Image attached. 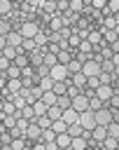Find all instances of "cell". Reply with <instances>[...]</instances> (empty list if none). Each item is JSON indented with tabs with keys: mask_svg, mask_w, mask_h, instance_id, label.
Listing matches in <instances>:
<instances>
[{
	"mask_svg": "<svg viewBox=\"0 0 119 150\" xmlns=\"http://www.w3.org/2000/svg\"><path fill=\"white\" fill-rule=\"evenodd\" d=\"M44 56H47V49L44 47H35L33 52H28V61H30V66H42L44 63Z\"/></svg>",
	"mask_w": 119,
	"mask_h": 150,
	"instance_id": "obj_1",
	"label": "cell"
},
{
	"mask_svg": "<svg viewBox=\"0 0 119 150\" xmlns=\"http://www.w3.org/2000/svg\"><path fill=\"white\" fill-rule=\"evenodd\" d=\"M68 75H70V73H68V68H65L63 63L56 61L54 66H49V77H51V80H65Z\"/></svg>",
	"mask_w": 119,
	"mask_h": 150,
	"instance_id": "obj_2",
	"label": "cell"
},
{
	"mask_svg": "<svg viewBox=\"0 0 119 150\" xmlns=\"http://www.w3.org/2000/svg\"><path fill=\"white\" fill-rule=\"evenodd\" d=\"M77 122L84 127V129H93V124H96V117H93V110L91 108H86V110H82L79 112V117H77Z\"/></svg>",
	"mask_w": 119,
	"mask_h": 150,
	"instance_id": "obj_3",
	"label": "cell"
},
{
	"mask_svg": "<svg viewBox=\"0 0 119 150\" xmlns=\"http://www.w3.org/2000/svg\"><path fill=\"white\" fill-rule=\"evenodd\" d=\"M70 108H75L77 112H82V110H86V108H89V98H86V96L79 91L75 98H70Z\"/></svg>",
	"mask_w": 119,
	"mask_h": 150,
	"instance_id": "obj_4",
	"label": "cell"
},
{
	"mask_svg": "<svg viewBox=\"0 0 119 150\" xmlns=\"http://www.w3.org/2000/svg\"><path fill=\"white\" fill-rule=\"evenodd\" d=\"M82 73L89 77V75H98L100 73V63H96L93 59H86L84 63H82Z\"/></svg>",
	"mask_w": 119,
	"mask_h": 150,
	"instance_id": "obj_5",
	"label": "cell"
},
{
	"mask_svg": "<svg viewBox=\"0 0 119 150\" xmlns=\"http://www.w3.org/2000/svg\"><path fill=\"white\" fill-rule=\"evenodd\" d=\"M37 30H40V28H37V23H35V21H23V23H21V28H19V33H21L23 38H33Z\"/></svg>",
	"mask_w": 119,
	"mask_h": 150,
	"instance_id": "obj_6",
	"label": "cell"
},
{
	"mask_svg": "<svg viewBox=\"0 0 119 150\" xmlns=\"http://www.w3.org/2000/svg\"><path fill=\"white\" fill-rule=\"evenodd\" d=\"M47 26H49V30H61V28H63V14H61V12H54V14L49 16V23H47Z\"/></svg>",
	"mask_w": 119,
	"mask_h": 150,
	"instance_id": "obj_7",
	"label": "cell"
},
{
	"mask_svg": "<svg viewBox=\"0 0 119 150\" xmlns=\"http://www.w3.org/2000/svg\"><path fill=\"white\" fill-rule=\"evenodd\" d=\"M119 40V28H103V42L105 45H112Z\"/></svg>",
	"mask_w": 119,
	"mask_h": 150,
	"instance_id": "obj_8",
	"label": "cell"
},
{
	"mask_svg": "<svg viewBox=\"0 0 119 150\" xmlns=\"http://www.w3.org/2000/svg\"><path fill=\"white\" fill-rule=\"evenodd\" d=\"M112 94H117V91H114L110 84H98V87H96V96H98L100 101H107Z\"/></svg>",
	"mask_w": 119,
	"mask_h": 150,
	"instance_id": "obj_9",
	"label": "cell"
},
{
	"mask_svg": "<svg viewBox=\"0 0 119 150\" xmlns=\"http://www.w3.org/2000/svg\"><path fill=\"white\" fill-rule=\"evenodd\" d=\"M93 117H96V124H107V122L112 120V115H110L107 108H98V110H93Z\"/></svg>",
	"mask_w": 119,
	"mask_h": 150,
	"instance_id": "obj_10",
	"label": "cell"
},
{
	"mask_svg": "<svg viewBox=\"0 0 119 150\" xmlns=\"http://www.w3.org/2000/svg\"><path fill=\"white\" fill-rule=\"evenodd\" d=\"M77 117H79V112L75 110V108H63V115H61V120L65 122V124H70V122H77Z\"/></svg>",
	"mask_w": 119,
	"mask_h": 150,
	"instance_id": "obj_11",
	"label": "cell"
},
{
	"mask_svg": "<svg viewBox=\"0 0 119 150\" xmlns=\"http://www.w3.org/2000/svg\"><path fill=\"white\" fill-rule=\"evenodd\" d=\"M5 38H7V45H12V47H21V40H23V35H21L19 30H9Z\"/></svg>",
	"mask_w": 119,
	"mask_h": 150,
	"instance_id": "obj_12",
	"label": "cell"
},
{
	"mask_svg": "<svg viewBox=\"0 0 119 150\" xmlns=\"http://www.w3.org/2000/svg\"><path fill=\"white\" fill-rule=\"evenodd\" d=\"M40 134H42V129H40V124L33 120V122H28V127H26V136L28 138H40Z\"/></svg>",
	"mask_w": 119,
	"mask_h": 150,
	"instance_id": "obj_13",
	"label": "cell"
},
{
	"mask_svg": "<svg viewBox=\"0 0 119 150\" xmlns=\"http://www.w3.org/2000/svg\"><path fill=\"white\" fill-rule=\"evenodd\" d=\"M54 141H56V145H58V148H70V141H72V138H70V134H68V131H61V134H56V138H54Z\"/></svg>",
	"mask_w": 119,
	"mask_h": 150,
	"instance_id": "obj_14",
	"label": "cell"
},
{
	"mask_svg": "<svg viewBox=\"0 0 119 150\" xmlns=\"http://www.w3.org/2000/svg\"><path fill=\"white\" fill-rule=\"evenodd\" d=\"M103 26H105V28H119V12L105 16V19H103Z\"/></svg>",
	"mask_w": 119,
	"mask_h": 150,
	"instance_id": "obj_15",
	"label": "cell"
},
{
	"mask_svg": "<svg viewBox=\"0 0 119 150\" xmlns=\"http://www.w3.org/2000/svg\"><path fill=\"white\" fill-rule=\"evenodd\" d=\"M47 115H49V120H58L63 115V108L58 103H51V105H47Z\"/></svg>",
	"mask_w": 119,
	"mask_h": 150,
	"instance_id": "obj_16",
	"label": "cell"
},
{
	"mask_svg": "<svg viewBox=\"0 0 119 150\" xmlns=\"http://www.w3.org/2000/svg\"><path fill=\"white\" fill-rule=\"evenodd\" d=\"M65 89H68V82H65V80H54V84H51V91H54L56 96L65 94Z\"/></svg>",
	"mask_w": 119,
	"mask_h": 150,
	"instance_id": "obj_17",
	"label": "cell"
},
{
	"mask_svg": "<svg viewBox=\"0 0 119 150\" xmlns=\"http://www.w3.org/2000/svg\"><path fill=\"white\" fill-rule=\"evenodd\" d=\"M77 52H79V54H84V56H91L93 45H91L89 40H82V42H79V47H77Z\"/></svg>",
	"mask_w": 119,
	"mask_h": 150,
	"instance_id": "obj_18",
	"label": "cell"
},
{
	"mask_svg": "<svg viewBox=\"0 0 119 150\" xmlns=\"http://www.w3.org/2000/svg\"><path fill=\"white\" fill-rule=\"evenodd\" d=\"M70 59H72V52H70V49H58V54H56V61H58V63L65 66Z\"/></svg>",
	"mask_w": 119,
	"mask_h": 150,
	"instance_id": "obj_19",
	"label": "cell"
},
{
	"mask_svg": "<svg viewBox=\"0 0 119 150\" xmlns=\"http://www.w3.org/2000/svg\"><path fill=\"white\" fill-rule=\"evenodd\" d=\"M82 129H84V127H82V124H79V122H70V124H68V129H65V131H68V134H70V138H75V136H79V134H82Z\"/></svg>",
	"mask_w": 119,
	"mask_h": 150,
	"instance_id": "obj_20",
	"label": "cell"
},
{
	"mask_svg": "<svg viewBox=\"0 0 119 150\" xmlns=\"http://www.w3.org/2000/svg\"><path fill=\"white\" fill-rule=\"evenodd\" d=\"M65 68H68V73L72 75V73H79V70H82V63H79L77 59H70V61L65 63Z\"/></svg>",
	"mask_w": 119,
	"mask_h": 150,
	"instance_id": "obj_21",
	"label": "cell"
},
{
	"mask_svg": "<svg viewBox=\"0 0 119 150\" xmlns=\"http://www.w3.org/2000/svg\"><path fill=\"white\" fill-rule=\"evenodd\" d=\"M7 89L16 94V91L21 89V77H9V80H7Z\"/></svg>",
	"mask_w": 119,
	"mask_h": 150,
	"instance_id": "obj_22",
	"label": "cell"
},
{
	"mask_svg": "<svg viewBox=\"0 0 119 150\" xmlns=\"http://www.w3.org/2000/svg\"><path fill=\"white\" fill-rule=\"evenodd\" d=\"M56 98H58V96H56V94H54L51 89H44V91H42V101H44L47 105H51V103H56Z\"/></svg>",
	"mask_w": 119,
	"mask_h": 150,
	"instance_id": "obj_23",
	"label": "cell"
},
{
	"mask_svg": "<svg viewBox=\"0 0 119 150\" xmlns=\"http://www.w3.org/2000/svg\"><path fill=\"white\" fill-rule=\"evenodd\" d=\"M35 122L40 124V129H47V127H51V120H49V115L44 112V115H35Z\"/></svg>",
	"mask_w": 119,
	"mask_h": 150,
	"instance_id": "obj_24",
	"label": "cell"
},
{
	"mask_svg": "<svg viewBox=\"0 0 119 150\" xmlns=\"http://www.w3.org/2000/svg\"><path fill=\"white\" fill-rule=\"evenodd\" d=\"M51 129H54V134H61V131H65V129H68V124L58 117V120H51Z\"/></svg>",
	"mask_w": 119,
	"mask_h": 150,
	"instance_id": "obj_25",
	"label": "cell"
},
{
	"mask_svg": "<svg viewBox=\"0 0 119 150\" xmlns=\"http://www.w3.org/2000/svg\"><path fill=\"white\" fill-rule=\"evenodd\" d=\"M86 40H89L91 45H98V42L103 40V33H100V30H89V35H86Z\"/></svg>",
	"mask_w": 119,
	"mask_h": 150,
	"instance_id": "obj_26",
	"label": "cell"
},
{
	"mask_svg": "<svg viewBox=\"0 0 119 150\" xmlns=\"http://www.w3.org/2000/svg\"><path fill=\"white\" fill-rule=\"evenodd\" d=\"M79 42H82V38H79L77 33H70V38H68V49H77Z\"/></svg>",
	"mask_w": 119,
	"mask_h": 150,
	"instance_id": "obj_27",
	"label": "cell"
},
{
	"mask_svg": "<svg viewBox=\"0 0 119 150\" xmlns=\"http://www.w3.org/2000/svg\"><path fill=\"white\" fill-rule=\"evenodd\" d=\"M40 138H42L44 143H49V141H54V138H56V134H54V129H51V127H47V129H42Z\"/></svg>",
	"mask_w": 119,
	"mask_h": 150,
	"instance_id": "obj_28",
	"label": "cell"
},
{
	"mask_svg": "<svg viewBox=\"0 0 119 150\" xmlns=\"http://www.w3.org/2000/svg\"><path fill=\"white\" fill-rule=\"evenodd\" d=\"M70 148H75V150H84V148H86V141H84L82 136H75V138L70 141Z\"/></svg>",
	"mask_w": 119,
	"mask_h": 150,
	"instance_id": "obj_29",
	"label": "cell"
},
{
	"mask_svg": "<svg viewBox=\"0 0 119 150\" xmlns=\"http://www.w3.org/2000/svg\"><path fill=\"white\" fill-rule=\"evenodd\" d=\"M35 47H37V45H35V40H33V38H23V40H21V49H26V52H33Z\"/></svg>",
	"mask_w": 119,
	"mask_h": 150,
	"instance_id": "obj_30",
	"label": "cell"
},
{
	"mask_svg": "<svg viewBox=\"0 0 119 150\" xmlns=\"http://www.w3.org/2000/svg\"><path fill=\"white\" fill-rule=\"evenodd\" d=\"M9 30H12V23H9V19H7V16H0V33H2V35H7Z\"/></svg>",
	"mask_w": 119,
	"mask_h": 150,
	"instance_id": "obj_31",
	"label": "cell"
},
{
	"mask_svg": "<svg viewBox=\"0 0 119 150\" xmlns=\"http://www.w3.org/2000/svg\"><path fill=\"white\" fill-rule=\"evenodd\" d=\"M5 73H7V77H19V75H21V68H19L16 63H9V68H7Z\"/></svg>",
	"mask_w": 119,
	"mask_h": 150,
	"instance_id": "obj_32",
	"label": "cell"
},
{
	"mask_svg": "<svg viewBox=\"0 0 119 150\" xmlns=\"http://www.w3.org/2000/svg\"><path fill=\"white\" fill-rule=\"evenodd\" d=\"M12 9V0H0V16H7Z\"/></svg>",
	"mask_w": 119,
	"mask_h": 150,
	"instance_id": "obj_33",
	"label": "cell"
},
{
	"mask_svg": "<svg viewBox=\"0 0 119 150\" xmlns=\"http://www.w3.org/2000/svg\"><path fill=\"white\" fill-rule=\"evenodd\" d=\"M44 49H47L49 54H58V49H61V45H58V42H54V40H49V42L44 45Z\"/></svg>",
	"mask_w": 119,
	"mask_h": 150,
	"instance_id": "obj_34",
	"label": "cell"
},
{
	"mask_svg": "<svg viewBox=\"0 0 119 150\" xmlns=\"http://www.w3.org/2000/svg\"><path fill=\"white\" fill-rule=\"evenodd\" d=\"M2 56H7L9 61H14V56H16V47H12V45H7V47L2 49Z\"/></svg>",
	"mask_w": 119,
	"mask_h": 150,
	"instance_id": "obj_35",
	"label": "cell"
},
{
	"mask_svg": "<svg viewBox=\"0 0 119 150\" xmlns=\"http://www.w3.org/2000/svg\"><path fill=\"white\" fill-rule=\"evenodd\" d=\"M40 9H44V12L54 14V12H56V0H44V5H42Z\"/></svg>",
	"mask_w": 119,
	"mask_h": 150,
	"instance_id": "obj_36",
	"label": "cell"
},
{
	"mask_svg": "<svg viewBox=\"0 0 119 150\" xmlns=\"http://www.w3.org/2000/svg\"><path fill=\"white\" fill-rule=\"evenodd\" d=\"M30 75H35V66H30V63H28V66H23V68H21V75H19V77H30Z\"/></svg>",
	"mask_w": 119,
	"mask_h": 150,
	"instance_id": "obj_37",
	"label": "cell"
},
{
	"mask_svg": "<svg viewBox=\"0 0 119 150\" xmlns=\"http://www.w3.org/2000/svg\"><path fill=\"white\" fill-rule=\"evenodd\" d=\"M79 91H82V89H79L77 84H68V89H65V96H70V98H75V96H77Z\"/></svg>",
	"mask_w": 119,
	"mask_h": 150,
	"instance_id": "obj_38",
	"label": "cell"
},
{
	"mask_svg": "<svg viewBox=\"0 0 119 150\" xmlns=\"http://www.w3.org/2000/svg\"><path fill=\"white\" fill-rule=\"evenodd\" d=\"M89 108H91V110H98V108H103V101H100L98 96H91V98H89Z\"/></svg>",
	"mask_w": 119,
	"mask_h": 150,
	"instance_id": "obj_39",
	"label": "cell"
},
{
	"mask_svg": "<svg viewBox=\"0 0 119 150\" xmlns=\"http://www.w3.org/2000/svg\"><path fill=\"white\" fill-rule=\"evenodd\" d=\"M2 124H5L7 129H12V127L16 124V115H5V117H2Z\"/></svg>",
	"mask_w": 119,
	"mask_h": 150,
	"instance_id": "obj_40",
	"label": "cell"
},
{
	"mask_svg": "<svg viewBox=\"0 0 119 150\" xmlns=\"http://www.w3.org/2000/svg\"><path fill=\"white\" fill-rule=\"evenodd\" d=\"M68 7H70V12H82V0H68Z\"/></svg>",
	"mask_w": 119,
	"mask_h": 150,
	"instance_id": "obj_41",
	"label": "cell"
},
{
	"mask_svg": "<svg viewBox=\"0 0 119 150\" xmlns=\"http://www.w3.org/2000/svg\"><path fill=\"white\" fill-rule=\"evenodd\" d=\"M9 134H12V138H23V136H26V131H23V129H19L16 124L9 129Z\"/></svg>",
	"mask_w": 119,
	"mask_h": 150,
	"instance_id": "obj_42",
	"label": "cell"
},
{
	"mask_svg": "<svg viewBox=\"0 0 119 150\" xmlns=\"http://www.w3.org/2000/svg\"><path fill=\"white\" fill-rule=\"evenodd\" d=\"M51 84H54V80H51L49 75H44V77L40 80V87H42V89H51Z\"/></svg>",
	"mask_w": 119,
	"mask_h": 150,
	"instance_id": "obj_43",
	"label": "cell"
},
{
	"mask_svg": "<svg viewBox=\"0 0 119 150\" xmlns=\"http://www.w3.org/2000/svg\"><path fill=\"white\" fill-rule=\"evenodd\" d=\"M56 103H58L61 108H68V105H70V96H65V94H61V96L56 98Z\"/></svg>",
	"mask_w": 119,
	"mask_h": 150,
	"instance_id": "obj_44",
	"label": "cell"
},
{
	"mask_svg": "<svg viewBox=\"0 0 119 150\" xmlns=\"http://www.w3.org/2000/svg\"><path fill=\"white\" fill-rule=\"evenodd\" d=\"M9 148H12V150H23V138H12Z\"/></svg>",
	"mask_w": 119,
	"mask_h": 150,
	"instance_id": "obj_45",
	"label": "cell"
},
{
	"mask_svg": "<svg viewBox=\"0 0 119 150\" xmlns=\"http://www.w3.org/2000/svg\"><path fill=\"white\" fill-rule=\"evenodd\" d=\"M42 91H44V89H42L40 84H33V87H30V94H33L35 98H42Z\"/></svg>",
	"mask_w": 119,
	"mask_h": 150,
	"instance_id": "obj_46",
	"label": "cell"
},
{
	"mask_svg": "<svg viewBox=\"0 0 119 150\" xmlns=\"http://www.w3.org/2000/svg\"><path fill=\"white\" fill-rule=\"evenodd\" d=\"M98 80H100V84H110V73L100 70V73H98Z\"/></svg>",
	"mask_w": 119,
	"mask_h": 150,
	"instance_id": "obj_47",
	"label": "cell"
},
{
	"mask_svg": "<svg viewBox=\"0 0 119 150\" xmlns=\"http://www.w3.org/2000/svg\"><path fill=\"white\" fill-rule=\"evenodd\" d=\"M9 63H12V61H9L7 56H2V52H0V70H7V68H9Z\"/></svg>",
	"mask_w": 119,
	"mask_h": 150,
	"instance_id": "obj_48",
	"label": "cell"
},
{
	"mask_svg": "<svg viewBox=\"0 0 119 150\" xmlns=\"http://www.w3.org/2000/svg\"><path fill=\"white\" fill-rule=\"evenodd\" d=\"M56 63V54H49L47 52V56H44V66H54Z\"/></svg>",
	"mask_w": 119,
	"mask_h": 150,
	"instance_id": "obj_49",
	"label": "cell"
},
{
	"mask_svg": "<svg viewBox=\"0 0 119 150\" xmlns=\"http://www.w3.org/2000/svg\"><path fill=\"white\" fill-rule=\"evenodd\" d=\"M107 9L110 12H119V0H107Z\"/></svg>",
	"mask_w": 119,
	"mask_h": 150,
	"instance_id": "obj_50",
	"label": "cell"
},
{
	"mask_svg": "<svg viewBox=\"0 0 119 150\" xmlns=\"http://www.w3.org/2000/svg\"><path fill=\"white\" fill-rule=\"evenodd\" d=\"M5 47H7V38H5V35H2V33H0V52H2V49H5Z\"/></svg>",
	"mask_w": 119,
	"mask_h": 150,
	"instance_id": "obj_51",
	"label": "cell"
},
{
	"mask_svg": "<svg viewBox=\"0 0 119 150\" xmlns=\"http://www.w3.org/2000/svg\"><path fill=\"white\" fill-rule=\"evenodd\" d=\"M12 2H23V0H12Z\"/></svg>",
	"mask_w": 119,
	"mask_h": 150,
	"instance_id": "obj_52",
	"label": "cell"
},
{
	"mask_svg": "<svg viewBox=\"0 0 119 150\" xmlns=\"http://www.w3.org/2000/svg\"><path fill=\"white\" fill-rule=\"evenodd\" d=\"M0 124H2V117H0Z\"/></svg>",
	"mask_w": 119,
	"mask_h": 150,
	"instance_id": "obj_53",
	"label": "cell"
},
{
	"mask_svg": "<svg viewBox=\"0 0 119 150\" xmlns=\"http://www.w3.org/2000/svg\"><path fill=\"white\" fill-rule=\"evenodd\" d=\"M0 73H2V70H0Z\"/></svg>",
	"mask_w": 119,
	"mask_h": 150,
	"instance_id": "obj_54",
	"label": "cell"
}]
</instances>
